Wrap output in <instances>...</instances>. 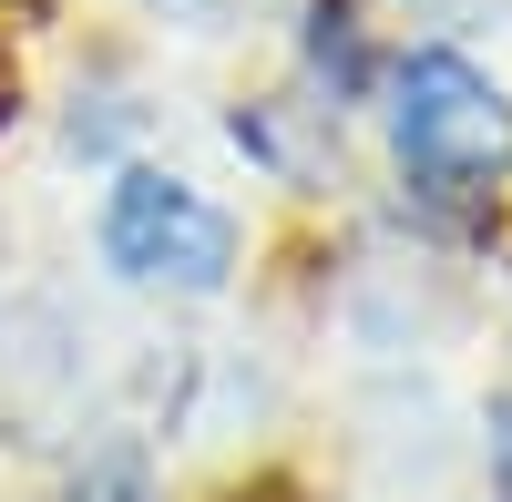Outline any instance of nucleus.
<instances>
[{
  "mask_svg": "<svg viewBox=\"0 0 512 502\" xmlns=\"http://www.w3.org/2000/svg\"><path fill=\"white\" fill-rule=\"evenodd\" d=\"M492 492L512 502V400H492Z\"/></svg>",
  "mask_w": 512,
  "mask_h": 502,
  "instance_id": "obj_4",
  "label": "nucleus"
},
{
  "mask_svg": "<svg viewBox=\"0 0 512 502\" xmlns=\"http://www.w3.org/2000/svg\"><path fill=\"white\" fill-rule=\"evenodd\" d=\"M390 144H400V175L420 185V205L472 216L512 164V103H502V82L482 62L410 52L390 72Z\"/></svg>",
  "mask_w": 512,
  "mask_h": 502,
  "instance_id": "obj_1",
  "label": "nucleus"
},
{
  "mask_svg": "<svg viewBox=\"0 0 512 502\" xmlns=\"http://www.w3.org/2000/svg\"><path fill=\"white\" fill-rule=\"evenodd\" d=\"M72 502H154V492H144L134 462H103V472H82V482H72Z\"/></svg>",
  "mask_w": 512,
  "mask_h": 502,
  "instance_id": "obj_3",
  "label": "nucleus"
},
{
  "mask_svg": "<svg viewBox=\"0 0 512 502\" xmlns=\"http://www.w3.org/2000/svg\"><path fill=\"white\" fill-rule=\"evenodd\" d=\"M0 123H11V72H0Z\"/></svg>",
  "mask_w": 512,
  "mask_h": 502,
  "instance_id": "obj_6",
  "label": "nucleus"
},
{
  "mask_svg": "<svg viewBox=\"0 0 512 502\" xmlns=\"http://www.w3.org/2000/svg\"><path fill=\"white\" fill-rule=\"evenodd\" d=\"M164 11H185V21H216V11H226V0H164Z\"/></svg>",
  "mask_w": 512,
  "mask_h": 502,
  "instance_id": "obj_5",
  "label": "nucleus"
},
{
  "mask_svg": "<svg viewBox=\"0 0 512 502\" xmlns=\"http://www.w3.org/2000/svg\"><path fill=\"white\" fill-rule=\"evenodd\" d=\"M103 257L134 277V287L216 298V287L236 277V226H226L185 175H154V164H134V175L113 185V205H103Z\"/></svg>",
  "mask_w": 512,
  "mask_h": 502,
  "instance_id": "obj_2",
  "label": "nucleus"
}]
</instances>
